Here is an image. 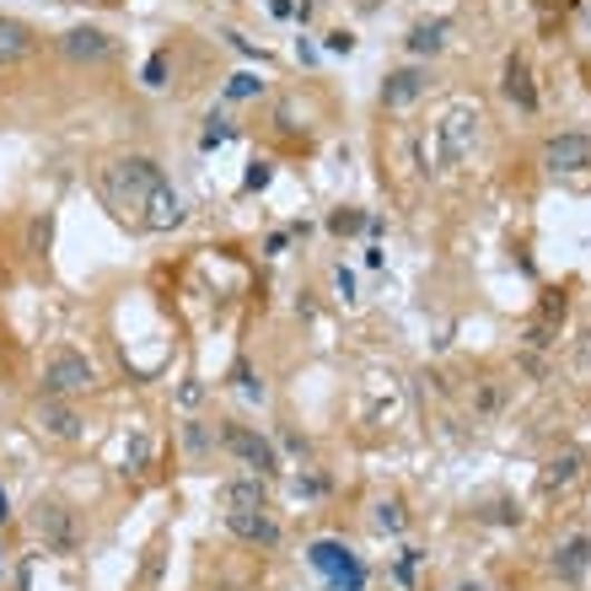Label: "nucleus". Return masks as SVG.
I'll return each instance as SVG.
<instances>
[{"mask_svg":"<svg viewBox=\"0 0 591 591\" xmlns=\"http://www.w3.org/2000/svg\"><path fill=\"white\" fill-rule=\"evenodd\" d=\"M161 184H167V173L156 167L151 156H114V161L102 167V188H108V199H114L125 216L135 210V220H140L146 199H151Z\"/></svg>","mask_w":591,"mask_h":591,"instance_id":"1","label":"nucleus"},{"mask_svg":"<svg viewBox=\"0 0 591 591\" xmlns=\"http://www.w3.org/2000/svg\"><path fill=\"white\" fill-rule=\"evenodd\" d=\"M97 387V366L81 349H55L49 366H43V398H76V393H92Z\"/></svg>","mask_w":591,"mask_h":591,"instance_id":"2","label":"nucleus"},{"mask_svg":"<svg viewBox=\"0 0 591 591\" xmlns=\"http://www.w3.org/2000/svg\"><path fill=\"white\" fill-rule=\"evenodd\" d=\"M307 564L317 570V575H328V587L334 591H361L366 587V570L355 564V554L344 549V543H334V538H317L307 549Z\"/></svg>","mask_w":591,"mask_h":591,"instance_id":"3","label":"nucleus"},{"mask_svg":"<svg viewBox=\"0 0 591 591\" xmlns=\"http://www.w3.org/2000/svg\"><path fill=\"white\" fill-rule=\"evenodd\" d=\"M32 532H38V543H43L49 554H70V549L81 543L76 516H70V505H60V500H38V505H32Z\"/></svg>","mask_w":591,"mask_h":591,"instance_id":"4","label":"nucleus"},{"mask_svg":"<svg viewBox=\"0 0 591 591\" xmlns=\"http://www.w3.org/2000/svg\"><path fill=\"white\" fill-rule=\"evenodd\" d=\"M220 441H226V452H232V457H243V463H248L258 479L280 473V457H275V446L258 436V431H248V425H226V431H220Z\"/></svg>","mask_w":591,"mask_h":591,"instance_id":"5","label":"nucleus"},{"mask_svg":"<svg viewBox=\"0 0 591 591\" xmlns=\"http://www.w3.org/2000/svg\"><path fill=\"white\" fill-rule=\"evenodd\" d=\"M479 108H452L446 119H441V129H436V140H441V156L446 161H463L467 151H473V140H479Z\"/></svg>","mask_w":591,"mask_h":591,"instance_id":"6","label":"nucleus"},{"mask_svg":"<svg viewBox=\"0 0 591 591\" xmlns=\"http://www.w3.org/2000/svg\"><path fill=\"white\" fill-rule=\"evenodd\" d=\"M431 87V70L425 65H404V70H387V81H382V108H414L420 97Z\"/></svg>","mask_w":591,"mask_h":591,"instance_id":"7","label":"nucleus"},{"mask_svg":"<svg viewBox=\"0 0 591 591\" xmlns=\"http://www.w3.org/2000/svg\"><path fill=\"white\" fill-rule=\"evenodd\" d=\"M60 55L76 65H102V60H114V38L102 28H70L60 38Z\"/></svg>","mask_w":591,"mask_h":591,"instance_id":"8","label":"nucleus"},{"mask_svg":"<svg viewBox=\"0 0 591 591\" xmlns=\"http://www.w3.org/2000/svg\"><path fill=\"white\" fill-rule=\"evenodd\" d=\"M220 511L226 516H243V511H269V484L248 473V479H226L220 484Z\"/></svg>","mask_w":591,"mask_h":591,"instance_id":"9","label":"nucleus"},{"mask_svg":"<svg viewBox=\"0 0 591 591\" xmlns=\"http://www.w3.org/2000/svg\"><path fill=\"white\" fill-rule=\"evenodd\" d=\"M543 167L549 173H581V167H591V135H554L549 146H543Z\"/></svg>","mask_w":591,"mask_h":591,"instance_id":"10","label":"nucleus"},{"mask_svg":"<svg viewBox=\"0 0 591 591\" xmlns=\"http://www.w3.org/2000/svg\"><path fill=\"white\" fill-rule=\"evenodd\" d=\"M32 49H38V32L28 22H17V17H0V70L22 65Z\"/></svg>","mask_w":591,"mask_h":591,"instance_id":"11","label":"nucleus"},{"mask_svg":"<svg viewBox=\"0 0 591 591\" xmlns=\"http://www.w3.org/2000/svg\"><path fill=\"white\" fill-rule=\"evenodd\" d=\"M32 420H38V431H43V436H55V441H76V436H81V420H76V408H65L60 398H43Z\"/></svg>","mask_w":591,"mask_h":591,"instance_id":"12","label":"nucleus"},{"mask_svg":"<svg viewBox=\"0 0 591 591\" xmlns=\"http://www.w3.org/2000/svg\"><path fill=\"white\" fill-rule=\"evenodd\" d=\"M226 528L237 532V538H248V543H264V549H275V543H280V522H275L269 511H243V516H226Z\"/></svg>","mask_w":591,"mask_h":591,"instance_id":"13","label":"nucleus"},{"mask_svg":"<svg viewBox=\"0 0 591 591\" xmlns=\"http://www.w3.org/2000/svg\"><path fill=\"white\" fill-rule=\"evenodd\" d=\"M587 564H591V538H587V532L564 538L560 554H554V570H560L564 581H581V575H587Z\"/></svg>","mask_w":591,"mask_h":591,"instance_id":"14","label":"nucleus"},{"mask_svg":"<svg viewBox=\"0 0 591 591\" xmlns=\"http://www.w3.org/2000/svg\"><path fill=\"white\" fill-rule=\"evenodd\" d=\"M500 92L511 97L516 108H538V87H532V70L522 60H505V81H500Z\"/></svg>","mask_w":591,"mask_h":591,"instance_id":"15","label":"nucleus"},{"mask_svg":"<svg viewBox=\"0 0 591 591\" xmlns=\"http://www.w3.org/2000/svg\"><path fill=\"white\" fill-rule=\"evenodd\" d=\"M581 479V452H560V457H549V467H543V490L554 495V490H564V484H575Z\"/></svg>","mask_w":591,"mask_h":591,"instance_id":"16","label":"nucleus"},{"mask_svg":"<svg viewBox=\"0 0 591 591\" xmlns=\"http://www.w3.org/2000/svg\"><path fill=\"white\" fill-rule=\"evenodd\" d=\"M408 49H414V55H441V49H446V22H414V28H408Z\"/></svg>","mask_w":591,"mask_h":591,"instance_id":"17","label":"nucleus"},{"mask_svg":"<svg viewBox=\"0 0 591 591\" xmlns=\"http://www.w3.org/2000/svg\"><path fill=\"white\" fill-rule=\"evenodd\" d=\"M372 522H376V532H404V528H408V511H404V500H376Z\"/></svg>","mask_w":591,"mask_h":591,"instance_id":"18","label":"nucleus"},{"mask_svg":"<svg viewBox=\"0 0 591 591\" xmlns=\"http://www.w3.org/2000/svg\"><path fill=\"white\" fill-rule=\"evenodd\" d=\"M258 92H264V81L248 76V70H243V76H232V87H226V97H258Z\"/></svg>","mask_w":591,"mask_h":591,"instance_id":"19","label":"nucleus"},{"mask_svg":"<svg viewBox=\"0 0 591 591\" xmlns=\"http://www.w3.org/2000/svg\"><path fill=\"white\" fill-rule=\"evenodd\" d=\"M146 87H167V55H151V60H146Z\"/></svg>","mask_w":591,"mask_h":591,"instance_id":"20","label":"nucleus"},{"mask_svg":"<svg viewBox=\"0 0 591 591\" xmlns=\"http://www.w3.org/2000/svg\"><path fill=\"white\" fill-rule=\"evenodd\" d=\"M226 135H232V129H226V119H210V129H205V151H210V146H220Z\"/></svg>","mask_w":591,"mask_h":591,"instance_id":"21","label":"nucleus"},{"mask_svg":"<svg viewBox=\"0 0 591 591\" xmlns=\"http://www.w3.org/2000/svg\"><path fill=\"white\" fill-rule=\"evenodd\" d=\"M575 372H581V376H591V334L581 339V349H575Z\"/></svg>","mask_w":591,"mask_h":591,"instance_id":"22","label":"nucleus"},{"mask_svg":"<svg viewBox=\"0 0 591 591\" xmlns=\"http://www.w3.org/2000/svg\"><path fill=\"white\" fill-rule=\"evenodd\" d=\"M184 441H188V452H205V441H210V436H205V425H188Z\"/></svg>","mask_w":591,"mask_h":591,"instance_id":"23","label":"nucleus"},{"mask_svg":"<svg viewBox=\"0 0 591 591\" xmlns=\"http://www.w3.org/2000/svg\"><path fill=\"white\" fill-rule=\"evenodd\" d=\"M349 43H355L349 32H328V49H334V55H349Z\"/></svg>","mask_w":591,"mask_h":591,"instance_id":"24","label":"nucleus"},{"mask_svg":"<svg viewBox=\"0 0 591 591\" xmlns=\"http://www.w3.org/2000/svg\"><path fill=\"white\" fill-rule=\"evenodd\" d=\"M178 398H184V404L194 408V404H199V398H205V387H199V382H188V387H184V393H178Z\"/></svg>","mask_w":591,"mask_h":591,"instance_id":"25","label":"nucleus"},{"mask_svg":"<svg viewBox=\"0 0 591 591\" xmlns=\"http://www.w3.org/2000/svg\"><path fill=\"white\" fill-rule=\"evenodd\" d=\"M0 522H11V500H6V490H0Z\"/></svg>","mask_w":591,"mask_h":591,"instance_id":"26","label":"nucleus"}]
</instances>
